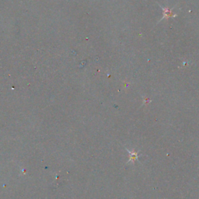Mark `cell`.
I'll return each mask as SVG.
<instances>
[{"mask_svg":"<svg viewBox=\"0 0 199 199\" xmlns=\"http://www.w3.org/2000/svg\"><path fill=\"white\" fill-rule=\"evenodd\" d=\"M129 152V151H128ZM138 155L139 152H130V160L129 161H135L138 159Z\"/></svg>","mask_w":199,"mask_h":199,"instance_id":"1","label":"cell"}]
</instances>
